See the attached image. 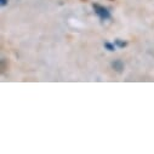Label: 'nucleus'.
Returning <instances> with one entry per match:
<instances>
[{"label":"nucleus","mask_w":154,"mask_h":154,"mask_svg":"<svg viewBox=\"0 0 154 154\" xmlns=\"http://www.w3.org/2000/svg\"><path fill=\"white\" fill-rule=\"evenodd\" d=\"M92 8H94V12L98 16V18L101 21L110 20V12H109V10L107 8H104L102 5H98V4H94Z\"/></svg>","instance_id":"f257e3e1"},{"label":"nucleus","mask_w":154,"mask_h":154,"mask_svg":"<svg viewBox=\"0 0 154 154\" xmlns=\"http://www.w3.org/2000/svg\"><path fill=\"white\" fill-rule=\"evenodd\" d=\"M112 66H113V68H114L115 70H118V72H122V69H124V64H123V62H122L120 60L114 61V62L112 63Z\"/></svg>","instance_id":"f03ea898"},{"label":"nucleus","mask_w":154,"mask_h":154,"mask_svg":"<svg viewBox=\"0 0 154 154\" xmlns=\"http://www.w3.org/2000/svg\"><path fill=\"white\" fill-rule=\"evenodd\" d=\"M103 46H104V49L106 50H108V51H115V48H117V46H115V44H112V43H108V42H106L104 44H103Z\"/></svg>","instance_id":"7ed1b4c3"},{"label":"nucleus","mask_w":154,"mask_h":154,"mask_svg":"<svg viewBox=\"0 0 154 154\" xmlns=\"http://www.w3.org/2000/svg\"><path fill=\"white\" fill-rule=\"evenodd\" d=\"M126 45H128V42H124V40H122V39H117V40H115V46H117V48L123 49V48H125Z\"/></svg>","instance_id":"20e7f679"},{"label":"nucleus","mask_w":154,"mask_h":154,"mask_svg":"<svg viewBox=\"0 0 154 154\" xmlns=\"http://www.w3.org/2000/svg\"><path fill=\"white\" fill-rule=\"evenodd\" d=\"M6 4H8V0H0V5H2L3 8H4Z\"/></svg>","instance_id":"39448f33"}]
</instances>
